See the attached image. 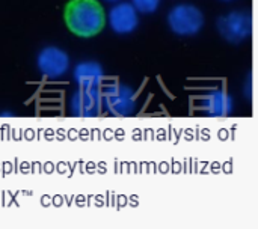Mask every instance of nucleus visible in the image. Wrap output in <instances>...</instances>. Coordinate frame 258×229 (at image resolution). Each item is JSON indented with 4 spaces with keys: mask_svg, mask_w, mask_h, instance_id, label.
<instances>
[{
    "mask_svg": "<svg viewBox=\"0 0 258 229\" xmlns=\"http://www.w3.org/2000/svg\"><path fill=\"white\" fill-rule=\"evenodd\" d=\"M65 21L74 35L91 38L103 30L106 17L97 0H71L65 9Z\"/></svg>",
    "mask_w": 258,
    "mask_h": 229,
    "instance_id": "f257e3e1",
    "label": "nucleus"
},
{
    "mask_svg": "<svg viewBox=\"0 0 258 229\" xmlns=\"http://www.w3.org/2000/svg\"><path fill=\"white\" fill-rule=\"evenodd\" d=\"M168 24L178 36H194L201 32L204 26V15L194 5H178L171 9Z\"/></svg>",
    "mask_w": 258,
    "mask_h": 229,
    "instance_id": "f03ea898",
    "label": "nucleus"
},
{
    "mask_svg": "<svg viewBox=\"0 0 258 229\" xmlns=\"http://www.w3.org/2000/svg\"><path fill=\"white\" fill-rule=\"evenodd\" d=\"M107 112L113 116H128L136 107V94L125 85H110L101 92Z\"/></svg>",
    "mask_w": 258,
    "mask_h": 229,
    "instance_id": "7ed1b4c3",
    "label": "nucleus"
},
{
    "mask_svg": "<svg viewBox=\"0 0 258 229\" xmlns=\"http://www.w3.org/2000/svg\"><path fill=\"white\" fill-rule=\"evenodd\" d=\"M219 33L230 42H242L252 33V17L249 12H230L218 20Z\"/></svg>",
    "mask_w": 258,
    "mask_h": 229,
    "instance_id": "20e7f679",
    "label": "nucleus"
},
{
    "mask_svg": "<svg viewBox=\"0 0 258 229\" xmlns=\"http://www.w3.org/2000/svg\"><path fill=\"white\" fill-rule=\"evenodd\" d=\"M38 68L50 80L62 77L70 68L68 54L57 47H47L38 54Z\"/></svg>",
    "mask_w": 258,
    "mask_h": 229,
    "instance_id": "39448f33",
    "label": "nucleus"
},
{
    "mask_svg": "<svg viewBox=\"0 0 258 229\" xmlns=\"http://www.w3.org/2000/svg\"><path fill=\"white\" fill-rule=\"evenodd\" d=\"M101 92L100 89H80L71 100V112L79 118H94L101 112Z\"/></svg>",
    "mask_w": 258,
    "mask_h": 229,
    "instance_id": "423d86ee",
    "label": "nucleus"
},
{
    "mask_svg": "<svg viewBox=\"0 0 258 229\" xmlns=\"http://www.w3.org/2000/svg\"><path fill=\"white\" fill-rule=\"evenodd\" d=\"M109 24L112 30L119 35L132 33L138 29V24H139L138 11L130 3H119L110 9Z\"/></svg>",
    "mask_w": 258,
    "mask_h": 229,
    "instance_id": "0eeeda50",
    "label": "nucleus"
},
{
    "mask_svg": "<svg viewBox=\"0 0 258 229\" xmlns=\"http://www.w3.org/2000/svg\"><path fill=\"white\" fill-rule=\"evenodd\" d=\"M201 107L203 110L213 118H222V116H228L233 113L234 110V101L233 98L224 92V91H215L207 94L203 101H201Z\"/></svg>",
    "mask_w": 258,
    "mask_h": 229,
    "instance_id": "6e6552de",
    "label": "nucleus"
},
{
    "mask_svg": "<svg viewBox=\"0 0 258 229\" xmlns=\"http://www.w3.org/2000/svg\"><path fill=\"white\" fill-rule=\"evenodd\" d=\"M74 80L80 89H98L103 83V68L92 60L82 62L74 69Z\"/></svg>",
    "mask_w": 258,
    "mask_h": 229,
    "instance_id": "1a4fd4ad",
    "label": "nucleus"
},
{
    "mask_svg": "<svg viewBox=\"0 0 258 229\" xmlns=\"http://www.w3.org/2000/svg\"><path fill=\"white\" fill-rule=\"evenodd\" d=\"M132 2H133V8L144 14L156 12L160 5V0H132Z\"/></svg>",
    "mask_w": 258,
    "mask_h": 229,
    "instance_id": "9d476101",
    "label": "nucleus"
},
{
    "mask_svg": "<svg viewBox=\"0 0 258 229\" xmlns=\"http://www.w3.org/2000/svg\"><path fill=\"white\" fill-rule=\"evenodd\" d=\"M106 2H116V0H106Z\"/></svg>",
    "mask_w": 258,
    "mask_h": 229,
    "instance_id": "9b49d317",
    "label": "nucleus"
},
{
    "mask_svg": "<svg viewBox=\"0 0 258 229\" xmlns=\"http://www.w3.org/2000/svg\"><path fill=\"white\" fill-rule=\"evenodd\" d=\"M227 2H228V0H227Z\"/></svg>",
    "mask_w": 258,
    "mask_h": 229,
    "instance_id": "f8f14e48",
    "label": "nucleus"
}]
</instances>
